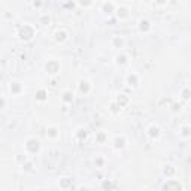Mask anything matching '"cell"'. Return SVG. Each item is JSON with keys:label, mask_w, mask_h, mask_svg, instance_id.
Segmentation results:
<instances>
[{"label": "cell", "mask_w": 191, "mask_h": 191, "mask_svg": "<svg viewBox=\"0 0 191 191\" xmlns=\"http://www.w3.org/2000/svg\"><path fill=\"white\" fill-rule=\"evenodd\" d=\"M149 135H151L152 137H158L160 136V129L157 125H151L149 127Z\"/></svg>", "instance_id": "cell-1"}, {"label": "cell", "mask_w": 191, "mask_h": 191, "mask_svg": "<svg viewBox=\"0 0 191 191\" xmlns=\"http://www.w3.org/2000/svg\"><path fill=\"white\" fill-rule=\"evenodd\" d=\"M118 18H124V16H127V9L125 8H121V9H118Z\"/></svg>", "instance_id": "cell-2"}, {"label": "cell", "mask_w": 191, "mask_h": 191, "mask_svg": "<svg viewBox=\"0 0 191 191\" xmlns=\"http://www.w3.org/2000/svg\"><path fill=\"white\" fill-rule=\"evenodd\" d=\"M43 94H45V93H43V91H39V93H37V97H36V99H37V100H45V97H43Z\"/></svg>", "instance_id": "cell-3"}, {"label": "cell", "mask_w": 191, "mask_h": 191, "mask_svg": "<svg viewBox=\"0 0 191 191\" xmlns=\"http://www.w3.org/2000/svg\"><path fill=\"white\" fill-rule=\"evenodd\" d=\"M184 99H185V100L188 99V90H185V91H184Z\"/></svg>", "instance_id": "cell-4"}, {"label": "cell", "mask_w": 191, "mask_h": 191, "mask_svg": "<svg viewBox=\"0 0 191 191\" xmlns=\"http://www.w3.org/2000/svg\"><path fill=\"white\" fill-rule=\"evenodd\" d=\"M166 2H167V0H157L158 5H166Z\"/></svg>", "instance_id": "cell-5"}]
</instances>
